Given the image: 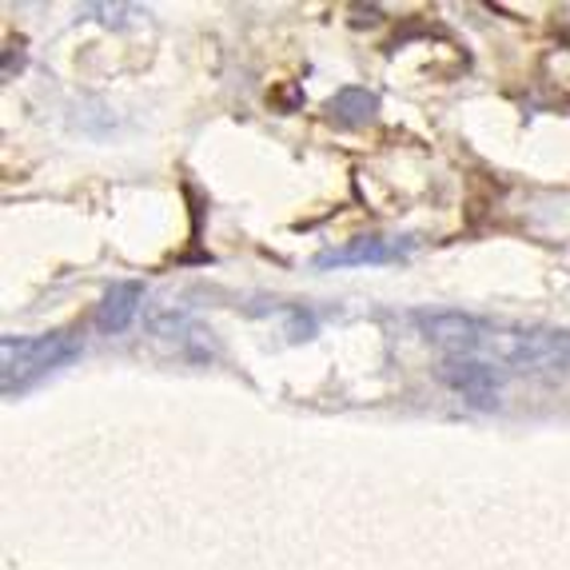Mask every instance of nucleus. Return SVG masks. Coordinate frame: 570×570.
<instances>
[{
  "mask_svg": "<svg viewBox=\"0 0 570 570\" xmlns=\"http://www.w3.org/2000/svg\"><path fill=\"white\" fill-rule=\"evenodd\" d=\"M415 247V239H387V236H360L347 239L343 247H332V252H320L315 256V267L327 272V267H360V264H395Z\"/></svg>",
  "mask_w": 570,
  "mask_h": 570,
  "instance_id": "obj_5",
  "label": "nucleus"
},
{
  "mask_svg": "<svg viewBox=\"0 0 570 570\" xmlns=\"http://www.w3.org/2000/svg\"><path fill=\"white\" fill-rule=\"evenodd\" d=\"M439 380L455 395H463L471 407H494L503 395V375L487 360H448L439 367Z\"/></svg>",
  "mask_w": 570,
  "mask_h": 570,
  "instance_id": "obj_4",
  "label": "nucleus"
},
{
  "mask_svg": "<svg viewBox=\"0 0 570 570\" xmlns=\"http://www.w3.org/2000/svg\"><path fill=\"white\" fill-rule=\"evenodd\" d=\"M85 343L72 332H48V335H4L0 340V391L4 400H17L52 371L68 367L80 360Z\"/></svg>",
  "mask_w": 570,
  "mask_h": 570,
  "instance_id": "obj_1",
  "label": "nucleus"
},
{
  "mask_svg": "<svg viewBox=\"0 0 570 570\" xmlns=\"http://www.w3.org/2000/svg\"><path fill=\"white\" fill-rule=\"evenodd\" d=\"M415 324L423 332V340L435 343L439 352H448L451 360H475L487 332L483 320L463 312H419Z\"/></svg>",
  "mask_w": 570,
  "mask_h": 570,
  "instance_id": "obj_3",
  "label": "nucleus"
},
{
  "mask_svg": "<svg viewBox=\"0 0 570 570\" xmlns=\"http://www.w3.org/2000/svg\"><path fill=\"white\" fill-rule=\"evenodd\" d=\"M475 360H487V363L494 360L514 371H559V367H570V332L487 324Z\"/></svg>",
  "mask_w": 570,
  "mask_h": 570,
  "instance_id": "obj_2",
  "label": "nucleus"
},
{
  "mask_svg": "<svg viewBox=\"0 0 570 570\" xmlns=\"http://www.w3.org/2000/svg\"><path fill=\"white\" fill-rule=\"evenodd\" d=\"M140 304H144V284L136 279H124V284H112L96 307V327L108 335H120L136 324V315H140Z\"/></svg>",
  "mask_w": 570,
  "mask_h": 570,
  "instance_id": "obj_6",
  "label": "nucleus"
},
{
  "mask_svg": "<svg viewBox=\"0 0 570 570\" xmlns=\"http://www.w3.org/2000/svg\"><path fill=\"white\" fill-rule=\"evenodd\" d=\"M332 116L340 124H367L380 108V96L367 92V88H343V92L332 96Z\"/></svg>",
  "mask_w": 570,
  "mask_h": 570,
  "instance_id": "obj_7",
  "label": "nucleus"
}]
</instances>
